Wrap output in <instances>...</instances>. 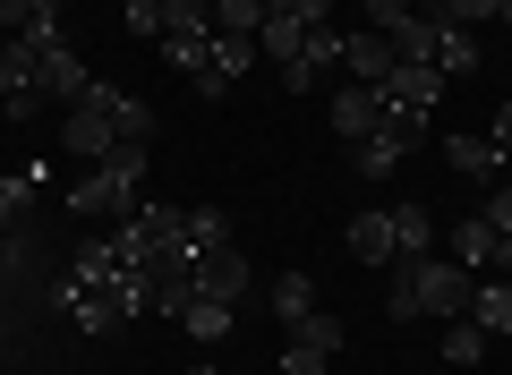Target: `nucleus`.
<instances>
[{
    "label": "nucleus",
    "instance_id": "20e7f679",
    "mask_svg": "<svg viewBox=\"0 0 512 375\" xmlns=\"http://www.w3.org/2000/svg\"><path fill=\"white\" fill-rule=\"evenodd\" d=\"M35 43V69H43V94L52 103H86V86H94V69L77 60V43L69 35H26Z\"/></svg>",
    "mask_w": 512,
    "mask_h": 375
},
{
    "label": "nucleus",
    "instance_id": "bb28decb",
    "mask_svg": "<svg viewBox=\"0 0 512 375\" xmlns=\"http://www.w3.org/2000/svg\"><path fill=\"white\" fill-rule=\"evenodd\" d=\"M325 358L333 350H316V341H299V333L282 341V375H325Z\"/></svg>",
    "mask_w": 512,
    "mask_h": 375
},
{
    "label": "nucleus",
    "instance_id": "9b49d317",
    "mask_svg": "<svg viewBox=\"0 0 512 375\" xmlns=\"http://www.w3.org/2000/svg\"><path fill=\"white\" fill-rule=\"evenodd\" d=\"M436 9H410V18H393V26H384V35H393V52H402V60H436Z\"/></svg>",
    "mask_w": 512,
    "mask_h": 375
},
{
    "label": "nucleus",
    "instance_id": "393cba45",
    "mask_svg": "<svg viewBox=\"0 0 512 375\" xmlns=\"http://www.w3.org/2000/svg\"><path fill=\"white\" fill-rule=\"evenodd\" d=\"M436 18L444 26H487V18H504V0H436Z\"/></svg>",
    "mask_w": 512,
    "mask_h": 375
},
{
    "label": "nucleus",
    "instance_id": "423d86ee",
    "mask_svg": "<svg viewBox=\"0 0 512 375\" xmlns=\"http://www.w3.org/2000/svg\"><path fill=\"white\" fill-rule=\"evenodd\" d=\"M444 162H453L461 179H478V188H495V179H504V145L487 137V128H453V137H444Z\"/></svg>",
    "mask_w": 512,
    "mask_h": 375
},
{
    "label": "nucleus",
    "instance_id": "a211bd4d",
    "mask_svg": "<svg viewBox=\"0 0 512 375\" xmlns=\"http://www.w3.org/2000/svg\"><path fill=\"white\" fill-rule=\"evenodd\" d=\"M274 316H282V324L316 316V282H308V273H299V265H291V273H274Z\"/></svg>",
    "mask_w": 512,
    "mask_h": 375
},
{
    "label": "nucleus",
    "instance_id": "aec40b11",
    "mask_svg": "<svg viewBox=\"0 0 512 375\" xmlns=\"http://www.w3.org/2000/svg\"><path fill=\"white\" fill-rule=\"evenodd\" d=\"M111 128H120V145H146L154 137V103L146 94H111Z\"/></svg>",
    "mask_w": 512,
    "mask_h": 375
},
{
    "label": "nucleus",
    "instance_id": "f257e3e1",
    "mask_svg": "<svg viewBox=\"0 0 512 375\" xmlns=\"http://www.w3.org/2000/svg\"><path fill=\"white\" fill-rule=\"evenodd\" d=\"M60 307H69L77 333H120L128 316H146V273H128L111 256V239H86L69 282H60Z\"/></svg>",
    "mask_w": 512,
    "mask_h": 375
},
{
    "label": "nucleus",
    "instance_id": "39448f33",
    "mask_svg": "<svg viewBox=\"0 0 512 375\" xmlns=\"http://www.w3.org/2000/svg\"><path fill=\"white\" fill-rule=\"evenodd\" d=\"M60 145H69L77 162H111V145H120V128H111V111L103 103H69V120H60Z\"/></svg>",
    "mask_w": 512,
    "mask_h": 375
},
{
    "label": "nucleus",
    "instance_id": "c9c22d12",
    "mask_svg": "<svg viewBox=\"0 0 512 375\" xmlns=\"http://www.w3.org/2000/svg\"><path fill=\"white\" fill-rule=\"evenodd\" d=\"M188 375H222V367H188Z\"/></svg>",
    "mask_w": 512,
    "mask_h": 375
},
{
    "label": "nucleus",
    "instance_id": "412c9836",
    "mask_svg": "<svg viewBox=\"0 0 512 375\" xmlns=\"http://www.w3.org/2000/svg\"><path fill=\"white\" fill-rule=\"evenodd\" d=\"M393 162H402V145L384 137V128H376V137H359V145H350V171H359V179H393Z\"/></svg>",
    "mask_w": 512,
    "mask_h": 375
},
{
    "label": "nucleus",
    "instance_id": "f704fd0d",
    "mask_svg": "<svg viewBox=\"0 0 512 375\" xmlns=\"http://www.w3.org/2000/svg\"><path fill=\"white\" fill-rule=\"evenodd\" d=\"M495 265H504V282H512V239H504V248H495Z\"/></svg>",
    "mask_w": 512,
    "mask_h": 375
},
{
    "label": "nucleus",
    "instance_id": "9d476101",
    "mask_svg": "<svg viewBox=\"0 0 512 375\" xmlns=\"http://www.w3.org/2000/svg\"><path fill=\"white\" fill-rule=\"evenodd\" d=\"M197 299H248V256L239 248H214V256H197Z\"/></svg>",
    "mask_w": 512,
    "mask_h": 375
},
{
    "label": "nucleus",
    "instance_id": "0eeeda50",
    "mask_svg": "<svg viewBox=\"0 0 512 375\" xmlns=\"http://www.w3.org/2000/svg\"><path fill=\"white\" fill-rule=\"evenodd\" d=\"M333 137H342V145H359V137H376V128H384V86H359V77H350V86L342 94H333Z\"/></svg>",
    "mask_w": 512,
    "mask_h": 375
},
{
    "label": "nucleus",
    "instance_id": "473e14b6",
    "mask_svg": "<svg viewBox=\"0 0 512 375\" xmlns=\"http://www.w3.org/2000/svg\"><path fill=\"white\" fill-rule=\"evenodd\" d=\"M359 9H367V26H376V35H384V26H393V18H410L419 0H359Z\"/></svg>",
    "mask_w": 512,
    "mask_h": 375
},
{
    "label": "nucleus",
    "instance_id": "1a4fd4ad",
    "mask_svg": "<svg viewBox=\"0 0 512 375\" xmlns=\"http://www.w3.org/2000/svg\"><path fill=\"white\" fill-rule=\"evenodd\" d=\"M436 94H444L436 60H402V69L384 77V103H393V111H436Z\"/></svg>",
    "mask_w": 512,
    "mask_h": 375
},
{
    "label": "nucleus",
    "instance_id": "7ed1b4c3",
    "mask_svg": "<svg viewBox=\"0 0 512 375\" xmlns=\"http://www.w3.org/2000/svg\"><path fill=\"white\" fill-rule=\"evenodd\" d=\"M43 103H52V94H43L35 43H26V35H0V111H9V120H35Z\"/></svg>",
    "mask_w": 512,
    "mask_h": 375
},
{
    "label": "nucleus",
    "instance_id": "dca6fc26",
    "mask_svg": "<svg viewBox=\"0 0 512 375\" xmlns=\"http://www.w3.org/2000/svg\"><path fill=\"white\" fill-rule=\"evenodd\" d=\"M470 324L478 333H512V282H487V290H470Z\"/></svg>",
    "mask_w": 512,
    "mask_h": 375
},
{
    "label": "nucleus",
    "instance_id": "f3484780",
    "mask_svg": "<svg viewBox=\"0 0 512 375\" xmlns=\"http://www.w3.org/2000/svg\"><path fill=\"white\" fill-rule=\"evenodd\" d=\"M436 69H444V77H478V43H470V26H436Z\"/></svg>",
    "mask_w": 512,
    "mask_h": 375
},
{
    "label": "nucleus",
    "instance_id": "4be33fe9",
    "mask_svg": "<svg viewBox=\"0 0 512 375\" xmlns=\"http://www.w3.org/2000/svg\"><path fill=\"white\" fill-rule=\"evenodd\" d=\"M444 358H453V367H478V358H487V333H478L470 316H453L444 324Z\"/></svg>",
    "mask_w": 512,
    "mask_h": 375
},
{
    "label": "nucleus",
    "instance_id": "b1692460",
    "mask_svg": "<svg viewBox=\"0 0 512 375\" xmlns=\"http://www.w3.org/2000/svg\"><path fill=\"white\" fill-rule=\"evenodd\" d=\"M163 35H214V9L205 0H163Z\"/></svg>",
    "mask_w": 512,
    "mask_h": 375
},
{
    "label": "nucleus",
    "instance_id": "7c9ffc66",
    "mask_svg": "<svg viewBox=\"0 0 512 375\" xmlns=\"http://www.w3.org/2000/svg\"><path fill=\"white\" fill-rule=\"evenodd\" d=\"M291 333H299V341H316V350H342V324H333V316H325V307H316V316H299V324H291Z\"/></svg>",
    "mask_w": 512,
    "mask_h": 375
},
{
    "label": "nucleus",
    "instance_id": "a878e982",
    "mask_svg": "<svg viewBox=\"0 0 512 375\" xmlns=\"http://www.w3.org/2000/svg\"><path fill=\"white\" fill-rule=\"evenodd\" d=\"M26 197H35V179H0V239L26 222Z\"/></svg>",
    "mask_w": 512,
    "mask_h": 375
},
{
    "label": "nucleus",
    "instance_id": "cd10ccee",
    "mask_svg": "<svg viewBox=\"0 0 512 375\" xmlns=\"http://www.w3.org/2000/svg\"><path fill=\"white\" fill-rule=\"evenodd\" d=\"M265 18H291V26H325L333 0H265Z\"/></svg>",
    "mask_w": 512,
    "mask_h": 375
},
{
    "label": "nucleus",
    "instance_id": "6e6552de",
    "mask_svg": "<svg viewBox=\"0 0 512 375\" xmlns=\"http://www.w3.org/2000/svg\"><path fill=\"white\" fill-rule=\"evenodd\" d=\"M342 69L359 77V86H384V77L402 69V52H393V35H376V26H359V35H342Z\"/></svg>",
    "mask_w": 512,
    "mask_h": 375
},
{
    "label": "nucleus",
    "instance_id": "ddd939ff",
    "mask_svg": "<svg viewBox=\"0 0 512 375\" xmlns=\"http://www.w3.org/2000/svg\"><path fill=\"white\" fill-rule=\"evenodd\" d=\"M350 256L393 265V256H402V248H393V214H359V222H350Z\"/></svg>",
    "mask_w": 512,
    "mask_h": 375
},
{
    "label": "nucleus",
    "instance_id": "4468645a",
    "mask_svg": "<svg viewBox=\"0 0 512 375\" xmlns=\"http://www.w3.org/2000/svg\"><path fill=\"white\" fill-rule=\"evenodd\" d=\"M393 248H402V256H427V248H436V214H427V205H393Z\"/></svg>",
    "mask_w": 512,
    "mask_h": 375
},
{
    "label": "nucleus",
    "instance_id": "c85d7f7f",
    "mask_svg": "<svg viewBox=\"0 0 512 375\" xmlns=\"http://www.w3.org/2000/svg\"><path fill=\"white\" fill-rule=\"evenodd\" d=\"M120 26L137 43H163V0H137V9H120Z\"/></svg>",
    "mask_w": 512,
    "mask_h": 375
},
{
    "label": "nucleus",
    "instance_id": "c756f323",
    "mask_svg": "<svg viewBox=\"0 0 512 375\" xmlns=\"http://www.w3.org/2000/svg\"><path fill=\"white\" fill-rule=\"evenodd\" d=\"M478 222H487L495 239H512V188H504V179L487 188V205H478Z\"/></svg>",
    "mask_w": 512,
    "mask_h": 375
},
{
    "label": "nucleus",
    "instance_id": "72a5a7b5",
    "mask_svg": "<svg viewBox=\"0 0 512 375\" xmlns=\"http://www.w3.org/2000/svg\"><path fill=\"white\" fill-rule=\"evenodd\" d=\"M487 137H495V145H504V154H512V103H504V111H495V120H487Z\"/></svg>",
    "mask_w": 512,
    "mask_h": 375
},
{
    "label": "nucleus",
    "instance_id": "f03ea898",
    "mask_svg": "<svg viewBox=\"0 0 512 375\" xmlns=\"http://www.w3.org/2000/svg\"><path fill=\"white\" fill-rule=\"evenodd\" d=\"M137 188H146V145H111V162H94V171L69 188V214H86V222H128L137 205H146Z\"/></svg>",
    "mask_w": 512,
    "mask_h": 375
},
{
    "label": "nucleus",
    "instance_id": "4c0bfd02",
    "mask_svg": "<svg viewBox=\"0 0 512 375\" xmlns=\"http://www.w3.org/2000/svg\"><path fill=\"white\" fill-rule=\"evenodd\" d=\"M504 26H512V0H504Z\"/></svg>",
    "mask_w": 512,
    "mask_h": 375
},
{
    "label": "nucleus",
    "instance_id": "e433bc0d",
    "mask_svg": "<svg viewBox=\"0 0 512 375\" xmlns=\"http://www.w3.org/2000/svg\"><path fill=\"white\" fill-rule=\"evenodd\" d=\"M111 9H137V0H111Z\"/></svg>",
    "mask_w": 512,
    "mask_h": 375
},
{
    "label": "nucleus",
    "instance_id": "5701e85b",
    "mask_svg": "<svg viewBox=\"0 0 512 375\" xmlns=\"http://www.w3.org/2000/svg\"><path fill=\"white\" fill-rule=\"evenodd\" d=\"M188 333H197V341H222V333H231V299H188Z\"/></svg>",
    "mask_w": 512,
    "mask_h": 375
},
{
    "label": "nucleus",
    "instance_id": "2eb2a0df",
    "mask_svg": "<svg viewBox=\"0 0 512 375\" xmlns=\"http://www.w3.org/2000/svg\"><path fill=\"white\" fill-rule=\"evenodd\" d=\"M495 248H504V239H495L478 214H461V231H453V265H461V273H478V265H495Z\"/></svg>",
    "mask_w": 512,
    "mask_h": 375
},
{
    "label": "nucleus",
    "instance_id": "2f4dec72",
    "mask_svg": "<svg viewBox=\"0 0 512 375\" xmlns=\"http://www.w3.org/2000/svg\"><path fill=\"white\" fill-rule=\"evenodd\" d=\"M316 77H325V69H316L308 52H299V60H282V94H316Z\"/></svg>",
    "mask_w": 512,
    "mask_h": 375
},
{
    "label": "nucleus",
    "instance_id": "6ab92c4d",
    "mask_svg": "<svg viewBox=\"0 0 512 375\" xmlns=\"http://www.w3.org/2000/svg\"><path fill=\"white\" fill-rule=\"evenodd\" d=\"M205 9H214V35H265V0H205Z\"/></svg>",
    "mask_w": 512,
    "mask_h": 375
},
{
    "label": "nucleus",
    "instance_id": "f8f14e48",
    "mask_svg": "<svg viewBox=\"0 0 512 375\" xmlns=\"http://www.w3.org/2000/svg\"><path fill=\"white\" fill-rule=\"evenodd\" d=\"M180 239H188L197 256L231 248V214H222V205H188V214H180Z\"/></svg>",
    "mask_w": 512,
    "mask_h": 375
}]
</instances>
